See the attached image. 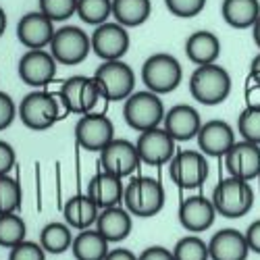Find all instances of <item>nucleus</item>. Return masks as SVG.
<instances>
[{
    "instance_id": "49530a36",
    "label": "nucleus",
    "mask_w": 260,
    "mask_h": 260,
    "mask_svg": "<svg viewBox=\"0 0 260 260\" xmlns=\"http://www.w3.org/2000/svg\"><path fill=\"white\" fill-rule=\"evenodd\" d=\"M5 31H7V13L3 7H0V38L5 36Z\"/></svg>"
},
{
    "instance_id": "f257e3e1",
    "label": "nucleus",
    "mask_w": 260,
    "mask_h": 260,
    "mask_svg": "<svg viewBox=\"0 0 260 260\" xmlns=\"http://www.w3.org/2000/svg\"><path fill=\"white\" fill-rule=\"evenodd\" d=\"M67 115L69 113L64 111L60 98L44 90L27 94L19 104V119L31 132H46Z\"/></svg>"
},
{
    "instance_id": "9d476101",
    "label": "nucleus",
    "mask_w": 260,
    "mask_h": 260,
    "mask_svg": "<svg viewBox=\"0 0 260 260\" xmlns=\"http://www.w3.org/2000/svg\"><path fill=\"white\" fill-rule=\"evenodd\" d=\"M169 175L181 189H196L208 179V156L200 150H177L169 162Z\"/></svg>"
},
{
    "instance_id": "473e14b6",
    "label": "nucleus",
    "mask_w": 260,
    "mask_h": 260,
    "mask_svg": "<svg viewBox=\"0 0 260 260\" xmlns=\"http://www.w3.org/2000/svg\"><path fill=\"white\" fill-rule=\"evenodd\" d=\"M21 185L15 177L9 175H0V214H9L17 212L21 206Z\"/></svg>"
},
{
    "instance_id": "c85d7f7f",
    "label": "nucleus",
    "mask_w": 260,
    "mask_h": 260,
    "mask_svg": "<svg viewBox=\"0 0 260 260\" xmlns=\"http://www.w3.org/2000/svg\"><path fill=\"white\" fill-rule=\"evenodd\" d=\"M73 229L67 223H48L40 231V246L46 250V254H64L73 246Z\"/></svg>"
},
{
    "instance_id": "393cba45",
    "label": "nucleus",
    "mask_w": 260,
    "mask_h": 260,
    "mask_svg": "<svg viewBox=\"0 0 260 260\" xmlns=\"http://www.w3.org/2000/svg\"><path fill=\"white\" fill-rule=\"evenodd\" d=\"M185 54L198 67L214 64L221 56V40L208 29H198L185 40Z\"/></svg>"
},
{
    "instance_id": "a19ab883",
    "label": "nucleus",
    "mask_w": 260,
    "mask_h": 260,
    "mask_svg": "<svg viewBox=\"0 0 260 260\" xmlns=\"http://www.w3.org/2000/svg\"><path fill=\"white\" fill-rule=\"evenodd\" d=\"M244 233H246V240H248L250 252L260 254V219L254 221V223H250V227H248Z\"/></svg>"
},
{
    "instance_id": "72a5a7b5",
    "label": "nucleus",
    "mask_w": 260,
    "mask_h": 260,
    "mask_svg": "<svg viewBox=\"0 0 260 260\" xmlns=\"http://www.w3.org/2000/svg\"><path fill=\"white\" fill-rule=\"evenodd\" d=\"M237 132H240L242 140L260 146V108H244L237 117Z\"/></svg>"
},
{
    "instance_id": "ddd939ff",
    "label": "nucleus",
    "mask_w": 260,
    "mask_h": 260,
    "mask_svg": "<svg viewBox=\"0 0 260 260\" xmlns=\"http://www.w3.org/2000/svg\"><path fill=\"white\" fill-rule=\"evenodd\" d=\"M90 40L92 52L102 60H123L129 50V44H132L129 31L119 25L117 21H106V23L98 25Z\"/></svg>"
},
{
    "instance_id": "b1692460",
    "label": "nucleus",
    "mask_w": 260,
    "mask_h": 260,
    "mask_svg": "<svg viewBox=\"0 0 260 260\" xmlns=\"http://www.w3.org/2000/svg\"><path fill=\"white\" fill-rule=\"evenodd\" d=\"M100 208L94 204V200L88 196V193H77V196H71L62 206V216L64 223H67L71 229L83 231L96 225L98 221Z\"/></svg>"
},
{
    "instance_id": "cd10ccee",
    "label": "nucleus",
    "mask_w": 260,
    "mask_h": 260,
    "mask_svg": "<svg viewBox=\"0 0 260 260\" xmlns=\"http://www.w3.org/2000/svg\"><path fill=\"white\" fill-rule=\"evenodd\" d=\"M152 13V0H113V17L125 29L140 27Z\"/></svg>"
},
{
    "instance_id": "c756f323",
    "label": "nucleus",
    "mask_w": 260,
    "mask_h": 260,
    "mask_svg": "<svg viewBox=\"0 0 260 260\" xmlns=\"http://www.w3.org/2000/svg\"><path fill=\"white\" fill-rule=\"evenodd\" d=\"M27 225L17 212L0 214V248H15L17 244L25 242Z\"/></svg>"
},
{
    "instance_id": "2f4dec72",
    "label": "nucleus",
    "mask_w": 260,
    "mask_h": 260,
    "mask_svg": "<svg viewBox=\"0 0 260 260\" xmlns=\"http://www.w3.org/2000/svg\"><path fill=\"white\" fill-rule=\"evenodd\" d=\"M175 260H210L208 256V244L198 235H185L173 248Z\"/></svg>"
},
{
    "instance_id": "f704fd0d",
    "label": "nucleus",
    "mask_w": 260,
    "mask_h": 260,
    "mask_svg": "<svg viewBox=\"0 0 260 260\" xmlns=\"http://www.w3.org/2000/svg\"><path fill=\"white\" fill-rule=\"evenodd\" d=\"M40 13H44L50 21H67L77 15V0H38Z\"/></svg>"
},
{
    "instance_id": "39448f33",
    "label": "nucleus",
    "mask_w": 260,
    "mask_h": 260,
    "mask_svg": "<svg viewBox=\"0 0 260 260\" xmlns=\"http://www.w3.org/2000/svg\"><path fill=\"white\" fill-rule=\"evenodd\" d=\"M181 77H183L181 62L169 52L150 54L142 64V81L146 90L158 96L175 92L181 83Z\"/></svg>"
},
{
    "instance_id": "e433bc0d",
    "label": "nucleus",
    "mask_w": 260,
    "mask_h": 260,
    "mask_svg": "<svg viewBox=\"0 0 260 260\" xmlns=\"http://www.w3.org/2000/svg\"><path fill=\"white\" fill-rule=\"evenodd\" d=\"M9 260H46V250L40 242H21L9 250Z\"/></svg>"
},
{
    "instance_id": "a18cd8bd",
    "label": "nucleus",
    "mask_w": 260,
    "mask_h": 260,
    "mask_svg": "<svg viewBox=\"0 0 260 260\" xmlns=\"http://www.w3.org/2000/svg\"><path fill=\"white\" fill-rule=\"evenodd\" d=\"M252 38H254V42H256V46L260 48V17H258V21H256L254 27H252Z\"/></svg>"
},
{
    "instance_id": "423d86ee",
    "label": "nucleus",
    "mask_w": 260,
    "mask_h": 260,
    "mask_svg": "<svg viewBox=\"0 0 260 260\" xmlns=\"http://www.w3.org/2000/svg\"><path fill=\"white\" fill-rule=\"evenodd\" d=\"M165 104L158 94L144 90V92H134L125 102H123V119L125 123L136 129V132H148V129L160 127L165 121Z\"/></svg>"
},
{
    "instance_id": "a211bd4d",
    "label": "nucleus",
    "mask_w": 260,
    "mask_h": 260,
    "mask_svg": "<svg viewBox=\"0 0 260 260\" xmlns=\"http://www.w3.org/2000/svg\"><path fill=\"white\" fill-rule=\"evenodd\" d=\"M196 142H198V150L204 156L223 158L229 152V148L235 144V132L227 121L212 119L208 123H202Z\"/></svg>"
},
{
    "instance_id": "f03ea898",
    "label": "nucleus",
    "mask_w": 260,
    "mask_h": 260,
    "mask_svg": "<svg viewBox=\"0 0 260 260\" xmlns=\"http://www.w3.org/2000/svg\"><path fill=\"white\" fill-rule=\"evenodd\" d=\"M233 88L231 75L221 64H202L189 77V92L193 100L204 106H216L229 98Z\"/></svg>"
},
{
    "instance_id": "7c9ffc66",
    "label": "nucleus",
    "mask_w": 260,
    "mask_h": 260,
    "mask_svg": "<svg viewBox=\"0 0 260 260\" xmlns=\"http://www.w3.org/2000/svg\"><path fill=\"white\" fill-rule=\"evenodd\" d=\"M113 15V0H77V17L88 25H102Z\"/></svg>"
},
{
    "instance_id": "4c0bfd02",
    "label": "nucleus",
    "mask_w": 260,
    "mask_h": 260,
    "mask_svg": "<svg viewBox=\"0 0 260 260\" xmlns=\"http://www.w3.org/2000/svg\"><path fill=\"white\" fill-rule=\"evenodd\" d=\"M19 117V106H15L13 98L7 92H0V132H5Z\"/></svg>"
},
{
    "instance_id": "37998d69",
    "label": "nucleus",
    "mask_w": 260,
    "mask_h": 260,
    "mask_svg": "<svg viewBox=\"0 0 260 260\" xmlns=\"http://www.w3.org/2000/svg\"><path fill=\"white\" fill-rule=\"evenodd\" d=\"M104 260H138V256L127 248H115V250H108Z\"/></svg>"
},
{
    "instance_id": "9b49d317",
    "label": "nucleus",
    "mask_w": 260,
    "mask_h": 260,
    "mask_svg": "<svg viewBox=\"0 0 260 260\" xmlns=\"http://www.w3.org/2000/svg\"><path fill=\"white\" fill-rule=\"evenodd\" d=\"M75 140L88 152H102L115 140V125L104 113L92 111L75 123Z\"/></svg>"
},
{
    "instance_id": "79ce46f5",
    "label": "nucleus",
    "mask_w": 260,
    "mask_h": 260,
    "mask_svg": "<svg viewBox=\"0 0 260 260\" xmlns=\"http://www.w3.org/2000/svg\"><path fill=\"white\" fill-rule=\"evenodd\" d=\"M246 106L260 108V83H254L250 79L246 85Z\"/></svg>"
},
{
    "instance_id": "c03bdc74",
    "label": "nucleus",
    "mask_w": 260,
    "mask_h": 260,
    "mask_svg": "<svg viewBox=\"0 0 260 260\" xmlns=\"http://www.w3.org/2000/svg\"><path fill=\"white\" fill-rule=\"evenodd\" d=\"M250 81H254V83H260V52L252 58V64H250V77H248Z\"/></svg>"
},
{
    "instance_id": "f3484780",
    "label": "nucleus",
    "mask_w": 260,
    "mask_h": 260,
    "mask_svg": "<svg viewBox=\"0 0 260 260\" xmlns=\"http://www.w3.org/2000/svg\"><path fill=\"white\" fill-rule=\"evenodd\" d=\"M54 21H50L44 13L34 11L19 19L17 38L27 50H44L50 46L54 38Z\"/></svg>"
},
{
    "instance_id": "f8f14e48",
    "label": "nucleus",
    "mask_w": 260,
    "mask_h": 260,
    "mask_svg": "<svg viewBox=\"0 0 260 260\" xmlns=\"http://www.w3.org/2000/svg\"><path fill=\"white\" fill-rule=\"evenodd\" d=\"M175 146H177V142L167 134V129L162 125L148 129V132H142L136 142L140 160H142V165H148V167L169 165L171 158L177 152Z\"/></svg>"
},
{
    "instance_id": "bb28decb",
    "label": "nucleus",
    "mask_w": 260,
    "mask_h": 260,
    "mask_svg": "<svg viewBox=\"0 0 260 260\" xmlns=\"http://www.w3.org/2000/svg\"><path fill=\"white\" fill-rule=\"evenodd\" d=\"M108 246L111 244L104 240L102 233L96 227H90V229L79 231L73 237L71 252H73L75 260H104L108 250H111Z\"/></svg>"
},
{
    "instance_id": "c9c22d12",
    "label": "nucleus",
    "mask_w": 260,
    "mask_h": 260,
    "mask_svg": "<svg viewBox=\"0 0 260 260\" xmlns=\"http://www.w3.org/2000/svg\"><path fill=\"white\" fill-rule=\"evenodd\" d=\"M165 7L179 19H191L204 11L206 0H165Z\"/></svg>"
},
{
    "instance_id": "a878e982",
    "label": "nucleus",
    "mask_w": 260,
    "mask_h": 260,
    "mask_svg": "<svg viewBox=\"0 0 260 260\" xmlns=\"http://www.w3.org/2000/svg\"><path fill=\"white\" fill-rule=\"evenodd\" d=\"M221 15L233 29H252L260 17V0H223Z\"/></svg>"
},
{
    "instance_id": "6ab92c4d",
    "label": "nucleus",
    "mask_w": 260,
    "mask_h": 260,
    "mask_svg": "<svg viewBox=\"0 0 260 260\" xmlns=\"http://www.w3.org/2000/svg\"><path fill=\"white\" fill-rule=\"evenodd\" d=\"M177 219L185 231L196 235V233H202L212 227V223L216 219V208L210 198L196 193V196H189L179 204Z\"/></svg>"
},
{
    "instance_id": "412c9836",
    "label": "nucleus",
    "mask_w": 260,
    "mask_h": 260,
    "mask_svg": "<svg viewBox=\"0 0 260 260\" xmlns=\"http://www.w3.org/2000/svg\"><path fill=\"white\" fill-rule=\"evenodd\" d=\"M250 254V246L246 233L237 229H221L208 242L210 260H246Z\"/></svg>"
},
{
    "instance_id": "4be33fe9",
    "label": "nucleus",
    "mask_w": 260,
    "mask_h": 260,
    "mask_svg": "<svg viewBox=\"0 0 260 260\" xmlns=\"http://www.w3.org/2000/svg\"><path fill=\"white\" fill-rule=\"evenodd\" d=\"M94 227L102 233V237L108 244H119V242L127 240L129 233H132V227H134L132 212L121 206L102 208Z\"/></svg>"
},
{
    "instance_id": "7ed1b4c3",
    "label": "nucleus",
    "mask_w": 260,
    "mask_h": 260,
    "mask_svg": "<svg viewBox=\"0 0 260 260\" xmlns=\"http://www.w3.org/2000/svg\"><path fill=\"white\" fill-rule=\"evenodd\" d=\"M165 187L154 177H134L125 185L123 204L132 212V216H142V219L156 216L165 208Z\"/></svg>"
},
{
    "instance_id": "dca6fc26",
    "label": "nucleus",
    "mask_w": 260,
    "mask_h": 260,
    "mask_svg": "<svg viewBox=\"0 0 260 260\" xmlns=\"http://www.w3.org/2000/svg\"><path fill=\"white\" fill-rule=\"evenodd\" d=\"M225 158V167L231 177L244 179V181H252L260 177V146L240 140L235 142L229 152L223 156Z\"/></svg>"
},
{
    "instance_id": "4468645a",
    "label": "nucleus",
    "mask_w": 260,
    "mask_h": 260,
    "mask_svg": "<svg viewBox=\"0 0 260 260\" xmlns=\"http://www.w3.org/2000/svg\"><path fill=\"white\" fill-rule=\"evenodd\" d=\"M58 62L46 50H25V54L19 58L17 71L25 85L31 88H44L56 77Z\"/></svg>"
},
{
    "instance_id": "aec40b11",
    "label": "nucleus",
    "mask_w": 260,
    "mask_h": 260,
    "mask_svg": "<svg viewBox=\"0 0 260 260\" xmlns=\"http://www.w3.org/2000/svg\"><path fill=\"white\" fill-rule=\"evenodd\" d=\"M162 127L167 129V134L177 144L179 142H189V140H193L198 136L200 127H202V119H200V113L193 106L177 104V106H173L167 111Z\"/></svg>"
},
{
    "instance_id": "1a4fd4ad",
    "label": "nucleus",
    "mask_w": 260,
    "mask_h": 260,
    "mask_svg": "<svg viewBox=\"0 0 260 260\" xmlns=\"http://www.w3.org/2000/svg\"><path fill=\"white\" fill-rule=\"evenodd\" d=\"M50 54L54 60L64 67L83 62L92 52V40L81 27L77 25H64L54 31V38L50 42Z\"/></svg>"
},
{
    "instance_id": "de8ad7c7",
    "label": "nucleus",
    "mask_w": 260,
    "mask_h": 260,
    "mask_svg": "<svg viewBox=\"0 0 260 260\" xmlns=\"http://www.w3.org/2000/svg\"><path fill=\"white\" fill-rule=\"evenodd\" d=\"M258 179H260V177H258Z\"/></svg>"
},
{
    "instance_id": "20e7f679",
    "label": "nucleus",
    "mask_w": 260,
    "mask_h": 260,
    "mask_svg": "<svg viewBox=\"0 0 260 260\" xmlns=\"http://www.w3.org/2000/svg\"><path fill=\"white\" fill-rule=\"evenodd\" d=\"M210 200L216 208V214L225 216V219H240L254 206V189L250 181L229 175L214 185Z\"/></svg>"
},
{
    "instance_id": "0eeeda50",
    "label": "nucleus",
    "mask_w": 260,
    "mask_h": 260,
    "mask_svg": "<svg viewBox=\"0 0 260 260\" xmlns=\"http://www.w3.org/2000/svg\"><path fill=\"white\" fill-rule=\"evenodd\" d=\"M94 79L102 98L111 102H125L136 88V73L123 60H102V64H98L94 71Z\"/></svg>"
},
{
    "instance_id": "6e6552de",
    "label": "nucleus",
    "mask_w": 260,
    "mask_h": 260,
    "mask_svg": "<svg viewBox=\"0 0 260 260\" xmlns=\"http://www.w3.org/2000/svg\"><path fill=\"white\" fill-rule=\"evenodd\" d=\"M69 115H88L102 98L100 88L94 77L88 75H73L64 79L56 94Z\"/></svg>"
},
{
    "instance_id": "58836bf2",
    "label": "nucleus",
    "mask_w": 260,
    "mask_h": 260,
    "mask_svg": "<svg viewBox=\"0 0 260 260\" xmlns=\"http://www.w3.org/2000/svg\"><path fill=\"white\" fill-rule=\"evenodd\" d=\"M15 165H17V152H15V148L9 142L0 140V175H9Z\"/></svg>"
},
{
    "instance_id": "2eb2a0df",
    "label": "nucleus",
    "mask_w": 260,
    "mask_h": 260,
    "mask_svg": "<svg viewBox=\"0 0 260 260\" xmlns=\"http://www.w3.org/2000/svg\"><path fill=\"white\" fill-rule=\"evenodd\" d=\"M100 165H102V171L123 179L127 175H132V173L142 165V160H140L136 144H132L129 140L115 138L100 152Z\"/></svg>"
},
{
    "instance_id": "5701e85b",
    "label": "nucleus",
    "mask_w": 260,
    "mask_h": 260,
    "mask_svg": "<svg viewBox=\"0 0 260 260\" xmlns=\"http://www.w3.org/2000/svg\"><path fill=\"white\" fill-rule=\"evenodd\" d=\"M123 191L125 185L121 181V177H115L111 173H98L94 175L88 183V196L94 200V204L102 210V208H111V206H119V202H123Z\"/></svg>"
},
{
    "instance_id": "ea45409f",
    "label": "nucleus",
    "mask_w": 260,
    "mask_h": 260,
    "mask_svg": "<svg viewBox=\"0 0 260 260\" xmlns=\"http://www.w3.org/2000/svg\"><path fill=\"white\" fill-rule=\"evenodd\" d=\"M138 260H175V256H173V250H167L162 246H150L138 256Z\"/></svg>"
}]
</instances>
